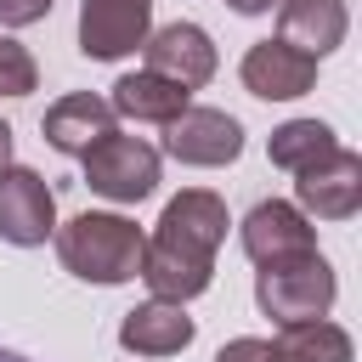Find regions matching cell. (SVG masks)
Returning a JSON list of instances; mask_svg holds the SVG:
<instances>
[{"instance_id": "9a60e30c", "label": "cell", "mask_w": 362, "mask_h": 362, "mask_svg": "<svg viewBox=\"0 0 362 362\" xmlns=\"http://www.w3.org/2000/svg\"><path fill=\"white\" fill-rule=\"evenodd\" d=\"M192 317L175 305V300H141L136 311H124L119 322V345L130 356H175L192 345Z\"/></svg>"}, {"instance_id": "7a4b0ae2", "label": "cell", "mask_w": 362, "mask_h": 362, "mask_svg": "<svg viewBox=\"0 0 362 362\" xmlns=\"http://www.w3.org/2000/svg\"><path fill=\"white\" fill-rule=\"evenodd\" d=\"M334 266L322 255H300V260H283V266H260L255 272V305L283 328V322H311V317H328L334 311Z\"/></svg>"}, {"instance_id": "2e32d148", "label": "cell", "mask_w": 362, "mask_h": 362, "mask_svg": "<svg viewBox=\"0 0 362 362\" xmlns=\"http://www.w3.org/2000/svg\"><path fill=\"white\" fill-rule=\"evenodd\" d=\"M187 102H192V90L175 85V79H164V74H153V68L124 74V79L113 85V96H107L113 119H136V124H170Z\"/></svg>"}, {"instance_id": "5b68a950", "label": "cell", "mask_w": 362, "mask_h": 362, "mask_svg": "<svg viewBox=\"0 0 362 362\" xmlns=\"http://www.w3.org/2000/svg\"><path fill=\"white\" fill-rule=\"evenodd\" d=\"M294 209L305 221H351L362 209V158L351 147H334L328 158L305 164L294 175Z\"/></svg>"}, {"instance_id": "7c38bea8", "label": "cell", "mask_w": 362, "mask_h": 362, "mask_svg": "<svg viewBox=\"0 0 362 362\" xmlns=\"http://www.w3.org/2000/svg\"><path fill=\"white\" fill-rule=\"evenodd\" d=\"M226 226H232V215H226L221 192H209V187H187V192H175V198L164 204L153 238L181 243V249H198V255H215V249L226 243Z\"/></svg>"}, {"instance_id": "ffe728a7", "label": "cell", "mask_w": 362, "mask_h": 362, "mask_svg": "<svg viewBox=\"0 0 362 362\" xmlns=\"http://www.w3.org/2000/svg\"><path fill=\"white\" fill-rule=\"evenodd\" d=\"M57 0H0V28H28V23H45Z\"/></svg>"}, {"instance_id": "52a82bcc", "label": "cell", "mask_w": 362, "mask_h": 362, "mask_svg": "<svg viewBox=\"0 0 362 362\" xmlns=\"http://www.w3.org/2000/svg\"><path fill=\"white\" fill-rule=\"evenodd\" d=\"M238 238H243V255H249L255 266H283V260L317 255V226H311L288 198H260V204L243 215Z\"/></svg>"}, {"instance_id": "8992f818", "label": "cell", "mask_w": 362, "mask_h": 362, "mask_svg": "<svg viewBox=\"0 0 362 362\" xmlns=\"http://www.w3.org/2000/svg\"><path fill=\"white\" fill-rule=\"evenodd\" d=\"M57 232V192L45 187L40 170L6 164L0 170V238L17 249H40Z\"/></svg>"}, {"instance_id": "5bb4252c", "label": "cell", "mask_w": 362, "mask_h": 362, "mask_svg": "<svg viewBox=\"0 0 362 362\" xmlns=\"http://www.w3.org/2000/svg\"><path fill=\"white\" fill-rule=\"evenodd\" d=\"M40 130H45V141H51L57 153L79 158L90 141H102V136L113 130V107H107V96H96V90H68V96H57V102L45 107Z\"/></svg>"}, {"instance_id": "603a6c76", "label": "cell", "mask_w": 362, "mask_h": 362, "mask_svg": "<svg viewBox=\"0 0 362 362\" xmlns=\"http://www.w3.org/2000/svg\"><path fill=\"white\" fill-rule=\"evenodd\" d=\"M6 164H11V124L0 119V170H6Z\"/></svg>"}, {"instance_id": "cb8c5ba5", "label": "cell", "mask_w": 362, "mask_h": 362, "mask_svg": "<svg viewBox=\"0 0 362 362\" xmlns=\"http://www.w3.org/2000/svg\"><path fill=\"white\" fill-rule=\"evenodd\" d=\"M0 362H28V356H17V351H6V345H0Z\"/></svg>"}, {"instance_id": "ba28073f", "label": "cell", "mask_w": 362, "mask_h": 362, "mask_svg": "<svg viewBox=\"0 0 362 362\" xmlns=\"http://www.w3.org/2000/svg\"><path fill=\"white\" fill-rule=\"evenodd\" d=\"M153 34V0H79V51L90 62H119Z\"/></svg>"}, {"instance_id": "e0dca14e", "label": "cell", "mask_w": 362, "mask_h": 362, "mask_svg": "<svg viewBox=\"0 0 362 362\" xmlns=\"http://www.w3.org/2000/svg\"><path fill=\"white\" fill-rule=\"evenodd\" d=\"M356 345L339 322L311 317V322H283L277 339H266V362H351Z\"/></svg>"}, {"instance_id": "ac0fdd59", "label": "cell", "mask_w": 362, "mask_h": 362, "mask_svg": "<svg viewBox=\"0 0 362 362\" xmlns=\"http://www.w3.org/2000/svg\"><path fill=\"white\" fill-rule=\"evenodd\" d=\"M334 147H339V136H334V124H322V119H288V124H277V130H272V141H266L272 164H277V170H288V175H300L305 164L328 158Z\"/></svg>"}, {"instance_id": "9c48e42d", "label": "cell", "mask_w": 362, "mask_h": 362, "mask_svg": "<svg viewBox=\"0 0 362 362\" xmlns=\"http://www.w3.org/2000/svg\"><path fill=\"white\" fill-rule=\"evenodd\" d=\"M238 79L260 102H294V96H305L317 85V57L294 51L288 40H255L243 51V62H238Z\"/></svg>"}, {"instance_id": "44dd1931", "label": "cell", "mask_w": 362, "mask_h": 362, "mask_svg": "<svg viewBox=\"0 0 362 362\" xmlns=\"http://www.w3.org/2000/svg\"><path fill=\"white\" fill-rule=\"evenodd\" d=\"M215 362H266V339H255V334H243V339H226V345L215 351Z\"/></svg>"}, {"instance_id": "4fadbf2b", "label": "cell", "mask_w": 362, "mask_h": 362, "mask_svg": "<svg viewBox=\"0 0 362 362\" xmlns=\"http://www.w3.org/2000/svg\"><path fill=\"white\" fill-rule=\"evenodd\" d=\"M351 34V11L345 0H277V40H288L305 57H328L339 51Z\"/></svg>"}, {"instance_id": "d6986e66", "label": "cell", "mask_w": 362, "mask_h": 362, "mask_svg": "<svg viewBox=\"0 0 362 362\" xmlns=\"http://www.w3.org/2000/svg\"><path fill=\"white\" fill-rule=\"evenodd\" d=\"M40 85V68L28 57V45H17L11 34H0V96H28Z\"/></svg>"}, {"instance_id": "7402d4cb", "label": "cell", "mask_w": 362, "mask_h": 362, "mask_svg": "<svg viewBox=\"0 0 362 362\" xmlns=\"http://www.w3.org/2000/svg\"><path fill=\"white\" fill-rule=\"evenodd\" d=\"M226 6H232L238 17H260V11H272L277 0H226Z\"/></svg>"}, {"instance_id": "3957f363", "label": "cell", "mask_w": 362, "mask_h": 362, "mask_svg": "<svg viewBox=\"0 0 362 362\" xmlns=\"http://www.w3.org/2000/svg\"><path fill=\"white\" fill-rule=\"evenodd\" d=\"M79 158H85V187L102 192L107 204H141L158 187V147H147L141 136H124L119 124L102 141H90Z\"/></svg>"}, {"instance_id": "6da1fadb", "label": "cell", "mask_w": 362, "mask_h": 362, "mask_svg": "<svg viewBox=\"0 0 362 362\" xmlns=\"http://www.w3.org/2000/svg\"><path fill=\"white\" fill-rule=\"evenodd\" d=\"M51 238H57V260H62L79 283H102V288L130 283L136 266H141V243H147L136 221L107 215V209H85V215H74L68 226H57Z\"/></svg>"}, {"instance_id": "277c9868", "label": "cell", "mask_w": 362, "mask_h": 362, "mask_svg": "<svg viewBox=\"0 0 362 362\" xmlns=\"http://www.w3.org/2000/svg\"><path fill=\"white\" fill-rule=\"evenodd\" d=\"M164 153L175 164H192V170H221L243 153V124L221 107H181L170 124H164Z\"/></svg>"}, {"instance_id": "30bf717a", "label": "cell", "mask_w": 362, "mask_h": 362, "mask_svg": "<svg viewBox=\"0 0 362 362\" xmlns=\"http://www.w3.org/2000/svg\"><path fill=\"white\" fill-rule=\"evenodd\" d=\"M141 57H147L153 74H164V79H175V85H187V90L209 85L215 68H221L215 40H209L198 23H164V28H153V34L141 40Z\"/></svg>"}, {"instance_id": "8fae6325", "label": "cell", "mask_w": 362, "mask_h": 362, "mask_svg": "<svg viewBox=\"0 0 362 362\" xmlns=\"http://www.w3.org/2000/svg\"><path fill=\"white\" fill-rule=\"evenodd\" d=\"M136 277L153 288V300H198L209 283H215V255H198V249H181V243H164V238H147L141 243V266Z\"/></svg>"}]
</instances>
